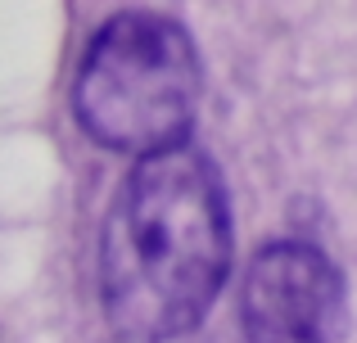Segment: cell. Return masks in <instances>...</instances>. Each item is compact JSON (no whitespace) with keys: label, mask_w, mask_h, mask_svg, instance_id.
<instances>
[{"label":"cell","mask_w":357,"mask_h":343,"mask_svg":"<svg viewBox=\"0 0 357 343\" xmlns=\"http://www.w3.org/2000/svg\"><path fill=\"white\" fill-rule=\"evenodd\" d=\"M231 271V212L222 176L195 145L140 159L122 181L100 244L109 321L163 343L208 317Z\"/></svg>","instance_id":"obj_1"},{"label":"cell","mask_w":357,"mask_h":343,"mask_svg":"<svg viewBox=\"0 0 357 343\" xmlns=\"http://www.w3.org/2000/svg\"><path fill=\"white\" fill-rule=\"evenodd\" d=\"M73 109L91 141L149 159L185 145L199 109V54L163 14H118L96 32L73 81Z\"/></svg>","instance_id":"obj_2"},{"label":"cell","mask_w":357,"mask_h":343,"mask_svg":"<svg viewBox=\"0 0 357 343\" xmlns=\"http://www.w3.org/2000/svg\"><path fill=\"white\" fill-rule=\"evenodd\" d=\"M240 317L249 343H340L349 321L344 276L312 244H267L244 276Z\"/></svg>","instance_id":"obj_3"}]
</instances>
